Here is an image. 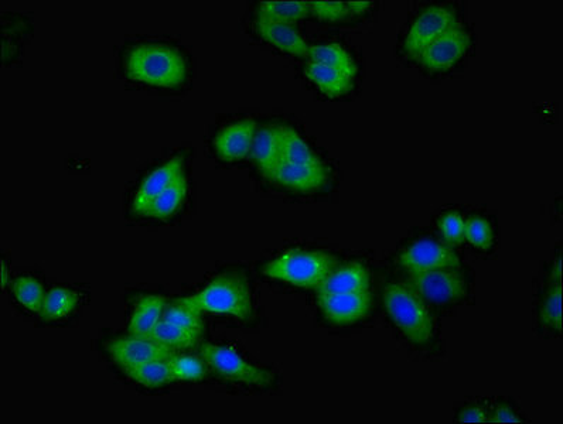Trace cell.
Returning <instances> with one entry per match:
<instances>
[{"label":"cell","instance_id":"6da1fadb","mask_svg":"<svg viewBox=\"0 0 563 424\" xmlns=\"http://www.w3.org/2000/svg\"><path fill=\"white\" fill-rule=\"evenodd\" d=\"M382 309L388 323L411 350L433 354L440 350L438 313L402 279H392L382 287Z\"/></svg>","mask_w":563,"mask_h":424},{"label":"cell","instance_id":"7a4b0ae2","mask_svg":"<svg viewBox=\"0 0 563 424\" xmlns=\"http://www.w3.org/2000/svg\"><path fill=\"white\" fill-rule=\"evenodd\" d=\"M122 70L128 80L159 90L182 88L190 77L186 54L166 41L131 44L122 56Z\"/></svg>","mask_w":563,"mask_h":424},{"label":"cell","instance_id":"3957f363","mask_svg":"<svg viewBox=\"0 0 563 424\" xmlns=\"http://www.w3.org/2000/svg\"><path fill=\"white\" fill-rule=\"evenodd\" d=\"M180 300L201 313L231 317L241 323H251L257 316L254 287L248 276L238 270L220 273L199 293Z\"/></svg>","mask_w":563,"mask_h":424},{"label":"cell","instance_id":"277c9868","mask_svg":"<svg viewBox=\"0 0 563 424\" xmlns=\"http://www.w3.org/2000/svg\"><path fill=\"white\" fill-rule=\"evenodd\" d=\"M339 266L332 252L319 249H289L265 263V278L299 289H319L327 276Z\"/></svg>","mask_w":563,"mask_h":424},{"label":"cell","instance_id":"5b68a950","mask_svg":"<svg viewBox=\"0 0 563 424\" xmlns=\"http://www.w3.org/2000/svg\"><path fill=\"white\" fill-rule=\"evenodd\" d=\"M200 355L207 367L228 384L252 392L274 391L279 384V375L274 369L251 361L230 345L204 344Z\"/></svg>","mask_w":563,"mask_h":424},{"label":"cell","instance_id":"8992f818","mask_svg":"<svg viewBox=\"0 0 563 424\" xmlns=\"http://www.w3.org/2000/svg\"><path fill=\"white\" fill-rule=\"evenodd\" d=\"M402 280L436 313L467 303L472 296V278L464 266L409 273Z\"/></svg>","mask_w":563,"mask_h":424},{"label":"cell","instance_id":"52a82bcc","mask_svg":"<svg viewBox=\"0 0 563 424\" xmlns=\"http://www.w3.org/2000/svg\"><path fill=\"white\" fill-rule=\"evenodd\" d=\"M459 25H462L459 12L452 3H431L423 6L406 27L399 50L408 60L416 61L429 44Z\"/></svg>","mask_w":563,"mask_h":424},{"label":"cell","instance_id":"ba28073f","mask_svg":"<svg viewBox=\"0 0 563 424\" xmlns=\"http://www.w3.org/2000/svg\"><path fill=\"white\" fill-rule=\"evenodd\" d=\"M394 261L402 275L463 266L462 258L453 246L428 235L404 242L395 253Z\"/></svg>","mask_w":563,"mask_h":424},{"label":"cell","instance_id":"9c48e42d","mask_svg":"<svg viewBox=\"0 0 563 424\" xmlns=\"http://www.w3.org/2000/svg\"><path fill=\"white\" fill-rule=\"evenodd\" d=\"M473 47V34L463 25L453 27L443 33L433 43L422 51L416 58L419 64L429 74H446L455 70L460 63L469 56Z\"/></svg>","mask_w":563,"mask_h":424},{"label":"cell","instance_id":"30bf717a","mask_svg":"<svg viewBox=\"0 0 563 424\" xmlns=\"http://www.w3.org/2000/svg\"><path fill=\"white\" fill-rule=\"evenodd\" d=\"M375 297L371 290L356 293H317V309L324 323L336 328L358 326L371 317Z\"/></svg>","mask_w":563,"mask_h":424},{"label":"cell","instance_id":"8fae6325","mask_svg":"<svg viewBox=\"0 0 563 424\" xmlns=\"http://www.w3.org/2000/svg\"><path fill=\"white\" fill-rule=\"evenodd\" d=\"M107 357L125 369L132 365L142 364V362L155 361V359H169L176 352L156 343L149 337H136L129 334L128 337H116L108 340L102 347Z\"/></svg>","mask_w":563,"mask_h":424},{"label":"cell","instance_id":"7c38bea8","mask_svg":"<svg viewBox=\"0 0 563 424\" xmlns=\"http://www.w3.org/2000/svg\"><path fill=\"white\" fill-rule=\"evenodd\" d=\"M258 125L255 119L244 118L223 126L213 139L217 159L224 163H237L251 155Z\"/></svg>","mask_w":563,"mask_h":424},{"label":"cell","instance_id":"4fadbf2b","mask_svg":"<svg viewBox=\"0 0 563 424\" xmlns=\"http://www.w3.org/2000/svg\"><path fill=\"white\" fill-rule=\"evenodd\" d=\"M186 172V156L183 153L173 156L172 159L155 167L142 180L136 190L131 204V211L135 215H145L150 204L156 200L173 183L177 177Z\"/></svg>","mask_w":563,"mask_h":424},{"label":"cell","instance_id":"5bb4252c","mask_svg":"<svg viewBox=\"0 0 563 424\" xmlns=\"http://www.w3.org/2000/svg\"><path fill=\"white\" fill-rule=\"evenodd\" d=\"M330 180L329 167L322 164L282 162L274 177V183L283 190L296 194H313L323 190Z\"/></svg>","mask_w":563,"mask_h":424},{"label":"cell","instance_id":"9a60e30c","mask_svg":"<svg viewBox=\"0 0 563 424\" xmlns=\"http://www.w3.org/2000/svg\"><path fill=\"white\" fill-rule=\"evenodd\" d=\"M535 326L542 337L562 335V282L541 279L535 296Z\"/></svg>","mask_w":563,"mask_h":424},{"label":"cell","instance_id":"2e32d148","mask_svg":"<svg viewBox=\"0 0 563 424\" xmlns=\"http://www.w3.org/2000/svg\"><path fill=\"white\" fill-rule=\"evenodd\" d=\"M254 32L259 39L271 44L275 49L283 51L293 57L309 56V44L302 33L293 25L275 22L268 17H255Z\"/></svg>","mask_w":563,"mask_h":424},{"label":"cell","instance_id":"e0dca14e","mask_svg":"<svg viewBox=\"0 0 563 424\" xmlns=\"http://www.w3.org/2000/svg\"><path fill=\"white\" fill-rule=\"evenodd\" d=\"M251 159L265 179L274 181L282 163V125H265L255 135Z\"/></svg>","mask_w":563,"mask_h":424},{"label":"cell","instance_id":"ac0fdd59","mask_svg":"<svg viewBox=\"0 0 563 424\" xmlns=\"http://www.w3.org/2000/svg\"><path fill=\"white\" fill-rule=\"evenodd\" d=\"M371 270L364 262L351 261L336 269L327 276L317 293H356L371 290Z\"/></svg>","mask_w":563,"mask_h":424},{"label":"cell","instance_id":"d6986e66","mask_svg":"<svg viewBox=\"0 0 563 424\" xmlns=\"http://www.w3.org/2000/svg\"><path fill=\"white\" fill-rule=\"evenodd\" d=\"M166 306L167 300L162 294H142L129 313L128 333L136 337H150L162 321Z\"/></svg>","mask_w":563,"mask_h":424},{"label":"cell","instance_id":"ffe728a7","mask_svg":"<svg viewBox=\"0 0 563 424\" xmlns=\"http://www.w3.org/2000/svg\"><path fill=\"white\" fill-rule=\"evenodd\" d=\"M305 77L329 98H341L350 94L354 88V77L337 68L309 61L305 67Z\"/></svg>","mask_w":563,"mask_h":424},{"label":"cell","instance_id":"44dd1931","mask_svg":"<svg viewBox=\"0 0 563 424\" xmlns=\"http://www.w3.org/2000/svg\"><path fill=\"white\" fill-rule=\"evenodd\" d=\"M187 198H189V179L186 173H183L150 204L143 217L160 221L170 220L183 210Z\"/></svg>","mask_w":563,"mask_h":424},{"label":"cell","instance_id":"7402d4cb","mask_svg":"<svg viewBox=\"0 0 563 424\" xmlns=\"http://www.w3.org/2000/svg\"><path fill=\"white\" fill-rule=\"evenodd\" d=\"M83 302V296L71 287L57 286L47 292L42 313L43 321L56 323L73 316Z\"/></svg>","mask_w":563,"mask_h":424},{"label":"cell","instance_id":"603a6c76","mask_svg":"<svg viewBox=\"0 0 563 424\" xmlns=\"http://www.w3.org/2000/svg\"><path fill=\"white\" fill-rule=\"evenodd\" d=\"M125 375L146 389H160L172 384L173 378L170 374L169 364L165 359H155V361L142 362V364L132 365V367L122 369Z\"/></svg>","mask_w":563,"mask_h":424},{"label":"cell","instance_id":"cb8c5ba5","mask_svg":"<svg viewBox=\"0 0 563 424\" xmlns=\"http://www.w3.org/2000/svg\"><path fill=\"white\" fill-rule=\"evenodd\" d=\"M464 242H467L477 252L493 251L497 244V229L493 218L480 214V212L470 215L466 220Z\"/></svg>","mask_w":563,"mask_h":424},{"label":"cell","instance_id":"d4e9b609","mask_svg":"<svg viewBox=\"0 0 563 424\" xmlns=\"http://www.w3.org/2000/svg\"><path fill=\"white\" fill-rule=\"evenodd\" d=\"M309 61L324 64L343 71L350 77L356 78L358 71L356 60L350 51L339 43H322L309 47Z\"/></svg>","mask_w":563,"mask_h":424},{"label":"cell","instance_id":"484cf974","mask_svg":"<svg viewBox=\"0 0 563 424\" xmlns=\"http://www.w3.org/2000/svg\"><path fill=\"white\" fill-rule=\"evenodd\" d=\"M15 302L30 314L42 313L46 290L39 279L32 275L17 276L10 285Z\"/></svg>","mask_w":563,"mask_h":424},{"label":"cell","instance_id":"4316f807","mask_svg":"<svg viewBox=\"0 0 563 424\" xmlns=\"http://www.w3.org/2000/svg\"><path fill=\"white\" fill-rule=\"evenodd\" d=\"M282 162L322 164L324 160L295 129L282 126Z\"/></svg>","mask_w":563,"mask_h":424},{"label":"cell","instance_id":"83f0119b","mask_svg":"<svg viewBox=\"0 0 563 424\" xmlns=\"http://www.w3.org/2000/svg\"><path fill=\"white\" fill-rule=\"evenodd\" d=\"M259 16L268 17L275 22L293 25L299 20L310 17L309 2H261L258 5Z\"/></svg>","mask_w":563,"mask_h":424},{"label":"cell","instance_id":"f1b7e54d","mask_svg":"<svg viewBox=\"0 0 563 424\" xmlns=\"http://www.w3.org/2000/svg\"><path fill=\"white\" fill-rule=\"evenodd\" d=\"M149 338L155 340L156 343L165 345V347L170 348L174 352L194 348L201 340L200 335L189 333V331L174 326V324L163 320V318Z\"/></svg>","mask_w":563,"mask_h":424},{"label":"cell","instance_id":"f546056e","mask_svg":"<svg viewBox=\"0 0 563 424\" xmlns=\"http://www.w3.org/2000/svg\"><path fill=\"white\" fill-rule=\"evenodd\" d=\"M163 320L169 321L174 326L183 328L196 335L203 337L204 334V320L201 316V311L194 309L189 304L183 303L182 300H177L174 303H167Z\"/></svg>","mask_w":563,"mask_h":424},{"label":"cell","instance_id":"4dcf8cb0","mask_svg":"<svg viewBox=\"0 0 563 424\" xmlns=\"http://www.w3.org/2000/svg\"><path fill=\"white\" fill-rule=\"evenodd\" d=\"M167 364L174 382H199L207 375L206 361L196 355H180L176 352L167 359Z\"/></svg>","mask_w":563,"mask_h":424},{"label":"cell","instance_id":"1f68e13d","mask_svg":"<svg viewBox=\"0 0 563 424\" xmlns=\"http://www.w3.org/2000/svg\"><path fill=\"white\" fill-rule=\"evenodd\" d=\"M466 220L462 212L457 210H449L442 212L436 221L440 239L445 244L453 246H460L464 242V234H466Z\"/></svg>","mask_w":563,"mask_h":424},{"label":"cell","instance_id":"d6a6232c","mask_svg":"<svg viewBox=\"0 0 563 424\" xmlns=\"http://www.w3.org/2000/svg\"><path fill=\"white\" fill-rule=\"evenodd\" d=\"M490 423H530V419L514 399L500 396L491 400Z\"/></svg>","mask_w":563,"mask_h":424},{"label":"cell","instance_id":"836d02e7","mask_svg":"<svg viewBox=\"0 0 563 424\" xmlns=\"http://www.w3.org/2000/svg\"><path fill=\"white\" fill-rule=\"evenodd\" d=\"M310 16L316 17L320 22L343 23L353 16L348 3L343 2H309Z\"/></svg>","mask_w":563,"mask_h":424},{"label":"cell","instance_id":"e575fe53","mask_svg":"<svg viewBox=\"0 0 563 424\" xmlns=\"http://www.w3.org/2000/svg\"><path fill=\"white\" fill-rule=\"evenodd\" d=\"M491 400L470 399L456 409L455 420L459 423H490Z\"/></svg>","mask_w":563,"mask_h":424},{"label":"cell","instance_id":"d590c367","mask_svg":"<svg viewBox=\"0 0 563 424\" xmlns=\"http://www.w3.org/2000/svg\"><path fill=\"white\" fill-rule=\"evenodd\" d=\"M348 8H350L353 16L365 15V13L370 12L374 8L373 2H350L348 3Z\"/></svg>","mask_w":563,"mask_h":424},{"label":"cell","instance_id":"8d00e7d4","mask_svg":"<svg viewBox=\"0 0 563 424\" xmlns=\"http://www.w3.org/2000/svg\"><path fill=\"white\" fill-rule=\"evenodd\" d=\"M2 269V286L5 287L8 283V266L5 261H2Z\"/></svg>","mask_w":563,"mask_h":424}]
</instances>
